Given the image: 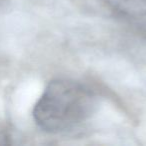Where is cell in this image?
Segmentation results:
<instances>
[{"mask_svg": "<svg viewBox=\"0 0 146 146\" xmlns=\"http://www.w3.org/2000/svg\"><path fill=\"white\" fill-rule=\"evenodd\" d=\"M125 22L146 32V0H98Z\"/></svg>", "mask_w": 146, "mask_h": 146, "instance_id": "cell-2", "label": "cell"}, {"mask_svg": "<svg viewBox=\"0 0 146 146\" xmlns=\"http://www.w3.org/2000/svg\"><path fill=\"white\" fill-rule=\"evenodd\" d=\"M95 107V96L87 87L74 80L54 79L35 104L33 118L43 131L64 133L87 121Z\"/></svg>", "mask_w": 146, "mask_h": 146, "instance_id": "cell-1", "label": "cell"}]
</instances>
